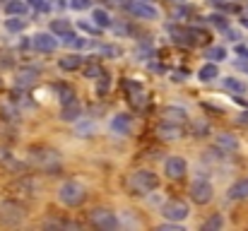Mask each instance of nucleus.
I'll return each mask as SVG.
<instances>
[{
	"instance_id": "nucleus-1",
	"label": "nucleus",
	"mask_w": 248,
	"mask_h": 231,
	"mask_svg": "<svg viewBox=\"0 0 248 231\" xmlns=\"http://www.w3.org/2000/svg\"><path fill=\"white\" fill-rule=\"evenodd\" d=\"M29 164L36 171L48 173V176L61 173V154L56 150H51V147H39V145L29 147Z\"/></svg>"
},
{
	"instance_id": "nucleus-2",
	"label": "nucleus",
	"mask_w": 248,
	"mask_h": 231,
	"mask_svg": "<svg viewBox=\"0 0 248 231\" xmlns=\"http://www.w3.org/2000/svg\"><path fill=\"white\" fill-rule=\"evenodd\" d=\"M24 217H27L24 202H19V200H15V198L0 202V224H2V227H17Z\"/></svg>"
},
{
	"instance_id": "nucleus-3",
	"label": "nucleus",
	"mask_w": 248,
	"mask_h": 231,
	"mask_svg": "<svg viewBox=\"0 0 248 231\" xmlns=\"http://www.w3.org/2000/svg\"><path fill=\"white\" fill-rule=\"evenodd\" d=\"M58 200L63 205H68V207H80V205H84V200H87V190H84L82 183L68 181V183H63L58 188Z\"/></svg>"
},
{
	"instance_id": "nucleus-4",
	"label": "nucleus",
	"mask_w": 248,
	"mask_h": 231,
	"mask_svg": "<svg viewBox=\"0 0 248 231\" xmlns=\"http://www.w3.org/2000/svg\"><path fill=\"white\" fill-rule=\"evenodd\" d=\"M130 181H133L135 195H145V193H152V190H157V188H159V176H157L155 171H147V169L135 171Z\"/></svg>"
},
{
	"instance_id": "nucleus-5",
	"label": "nucleus",
	"mask_w": 248,
	"mask_h": 231,
	"mask_svg": "<svg viewBox=\"0 0 248 231\" xmlns=\"http://www.w3.org/2000/svg\"><path fill=\"white\" fill-rule=\"evenodd\" d=\"M89 224L99 231H116L118 229V217H116L111 210L96 207V210L89 212Z\"/></svg>"
},
{
	"instance_id": "nucleus-6",
	"label": "nucleus",
	"mask_w": 248,
	"mask_h": 231,
	"mask_svg": "<svg viewBox=\"0 0 248 231\" xmlns=\"http://www.w3.org/2000/svg\"><path fill=\"white\" fill-rule=\"evenodd\" d=\"M123 10L138 19H157L159 17V10L155 5H150L147 0H123Z\"/></svg>"
},
{
	"instance_id": "nucleus-7",
	"label": "nucleus",
	"mask_w": 248,
	"mask_h": 231,
	"mask_svg": "<svg viewBox=\"0 0 248 231\" xmlns=\"http://www.w3.org/2000/svg\"><path fill=\"white\" fill-rule=\"evenodd\" d=\"M162 217L166 222H183L188 217V205L183 200H166L162 205Z\"/></svg>"
},
{
	"instance_id": "nucleus-8",
	"label": "nucleus",
	"mask_w": 248,
	"mask_h": 231,
	"mask_svg": "<svg viewBox=\"0 0 248 231\" xmlns=\"http://www.w3.org/2000/svg\"><path fill=\"white\" fill-rule=\"evenodd\" d=\"M190 200L195 205H207L212 200V183L205 181V178H198L193 185H190Z\"/></svg>"
},
{
	"instance_id": "nucleus-9",
	"label": "nucleus",
	"mask_w": 248,
	"mask_h": 231,
	"mask_svg": "<svg viewBox=\"0 0 248 231\" xmlns=\"http://www.w3.org/2000/svg\"><path fill=\"white\" fill-rule=\"evenodd\" d=\"M164 173L171 181H181L186 173H188V164L183 156H169L164 161Z\"/></svg>"
},
{
	"instance_id": "nucleus-10",
	"label": "nucleus",
	"mask_w": 248,
	"mask_h": 231,
	"mask_svg": "<svg viewBox=\"0 0 248 231\" xmlns=\"http://www.w3.org/2000/svg\"><path fill=\"white\" fill-rule=\"evenodd\" d=\"M157 135L162 140H178L183 138V123H173V121H159L157 123Z\"/></svg>"
},
{
	"instance_id": "nucleus-11",
	"label": "nucleus",
	"mask_w": 248,
	"mask_h": 231,
	"mask_svg": "<svg viewBox=\"0 0 248 231\" xmlns=\"http://www.w3.org/2000/svg\"><path fill=\"white\" fill-rule=\"evenodd\" d=\"M31 46H34L39 53H53V51L58 48V39H56L53 34H46V31H41V34L31 36Z\"/></svg>"
},
{
	"instance_id": "nucleus-12",
	"label": "nucleus",
	"mask_w": 248,
	"mask_h": 231,
	"mask_svg": "<svg viewBox=\"0 0 248 231\" xmlns=\"http://www.w3.org/2000/svg\"><path fill=\"white\" fill-rule=\"evenodd\" d=\"M36 183L31 181V178H19V181H15L12 185H7V193H12V195H24V198H34L36 195Z\"/></svg>"
},
{
	"instance_id": "nucleus-13",
	"label": "nucleus",
	"mask_w": 248,
	"mask_h": 231,
	"mask_svg": "<svg viewBox=\"0 0 248 231\" xmlns=\"http://www.w3.org/2000/svg\"><path fill=\"white\" fill-rule=\"evenodd\" d=\"M111 130L118 133V135H130V130H133V118H130L128 113H118V116H113V121H111Z\"/></svg>"
},
{
	"instance_id": "nucleus-14",
	"label": "nucleus",
	"mask_w": 248,
	"mask_h": 231,
	"mask_svg": "<svg viewBox=\"0 0 248 231\" xmlns=\"http://www.w3.org/2000/svg\"><path fill=\"white\" fill-rule=\"evenodd\" d=\"M80 116H82V106H80L78 99L70 101V104H63V108H61V121L73 123V121H80Z\"/></svg>"
},
{
	"instance_id": "nucleus-15",
	"label": "nucleus",
	"mask_w": 248,
	"mask_h": 231,
	"mask_svg": "<svg viewBox=\"0 0 248 231\" xmlns=\"http://www.w3.org/2000/svg\"><path fill=\"white\" fill-rule=\"evenodd\" d=\"M84 63V56L80 53H73V56H65V58H58V68L61 70H65V73H73V70H80Z\"/></svg>"
},
{
	"instance_id": "nucleus-16",
	"label": "nucleus",
	"mask_w": 248,
	"mask_h": 231,
	"mask_svg": "<svg viewBox=\"0 0 248 231\" xmlns=\"http://www.w3.org/2000/svg\"><path fill=\"white\" fill-rule=\"evenodd\" d=\"M162 118L164 121H173V123H186L188 121V113L183 106H166L162 111Z\"/></svg>"
},
{
	"instance_id": "nucleus-17",
	"label": "nucleus",
	"mask_w": 248,
	"mask_h": 231,
	"mask_svg": "<svg viewBox=\"0 0 248 231\" xmlns=\"http://www.w3.org/2000/svg\"><path fill=\"white\" fill-rule=\"evenodd\" d=\"M227 198H229V200H246V198H248V178L236 181V183L229 188Z\"/></svg>"
},
{
	"instance_id": "nucleus-18",
	"label": "nucleus",
	"mask_w": 248,
	"mask_h": 231,
	"mask_svg": "<svg viewBox=\"0 0 248 231\" xmlns=\"http://www.w3.org/2000/svg\"><path fill=\"white\" fill-rule=\"evenodd\" d=\"M92 19H94V24H96L99 29H111V27H113V22H111V17H108V12H106L104 7H96V10L92 12Z\"/></svg>"
},
{
	"instance_id": "nucleus-19",
	"label": "nucleus",
	"mask_w": 248,
	"mask_h": 231,
	"mask_svg": "<svg viewBox=\"0 0 248 231\" xmlns=\"http://www.w3.org/2000/svg\"><path fill=\"white\" fill-rule=\"evenodd\" d=\"M53 89L58 92V99H61V104H70V101H75V89H73L70 84H65V82H58V84H53Z\"/></svg>"
},
{
	"instance_id": "nucleus-20",
	"label": "nucleus",
	"mask_w": 248,
	"mask_h": 231,
	"mask_svg": "<svg viewBox=\"0 0 248 231\" xmlns=\"http://www.w3.org/2000/svg\"><path fill=\"white\" fill-rule=\"evenodd\" d=\"M82 75L87 77V79H96V77H104L106 73H104V68L99 65V61H89V63L82 65Z\"/></svg>"
},
{
	"instance_id": "nucleus-21",
	"label": "nucleus",
	"mask_w": 248,
	"mask_h": 231,
	"mask_svg": "<svg viewBox=\"0 0 248 231\" xmlns=\"http://www.w3.org/2000/svg\"><path fill=\"white\" fill-rule=\"evenodd\" d=\"M217 147H219V150H224V152H234V150L239 147V142H236V138H234V135L222 133V135H217Z\"/></svg>"
},
{
	"instance_id": "nucleus-22",
	"label": "nucleus",
	"mask_w": 248,
	"mask_h": 231,
	"mask_svg": "<svg viewBox=\"0 0 248 231\" xmlns=\"http://www.w3.org/2000/svg\"><path fill=\"white\" fill-rule=\"evenodd\" d=\"M198 77H200L202 82H212L215 77H219V70H217V63H212V61H210V63H205V65H202V68L198 70Z\"/></svg>"
},
{
	"instance_id": "nucleus-23",
	"label": "nucleus",
	"mask_w": 248,
	"mask_h": 231,
	"mask_svg": "<svg viewBox=\"0 0 248 231\" xmlns=\"http://www.w3.org/2000/svg\"><path fill=\"white\" fill-rule=\"evenodd\" d=\"M27 2H22V0H10V2H5V12L7 15H17V17H24L27 15Z\"/></svg>"
},
{
	"instance_id": "nucleus-24",
	"label": "nucleus",
	"mask_w": 248,
	"mask_h": 231,
	"mask_svg": "<svg viewBox=\"0 0 248 231\" xmlns=\"http://www.w3.org/2000/svg\"><path fill=\"white\" fill-rule=\"evenodd\" d=\"M36 75H39V70L36 68H31V70H22L19 73V77H17V87H31L34 82H36Z\"/></svg>"
},
{
	"instance_id": "nucleus-25",
	"label": "nucleus",
	"mask_w": 248,
	"mask_h": 231,
	"mask_svg": "<svg viewBox=\"0 0 248 231\" xmlns=\"http://www.w3.org/2000/svg\"><path fill=\"white\" fill-rule=\"evenodd\" d=\"M24 27H27V22H24L22 17H17V15H10V19H5V29L12 31V34L24 31Z\"/></svg>"
},
{
	"instance_id": "nucleus-26",
	"label": "nucleus",
	"mask_w": 248,
	"mask_h": 231,
	"mask_svg": "<svg viewBox=\"0 0 248 231\" xmlns=\"http://www.w3.org/2000/svg\"><path fill=\"white\" fill-rule=\"evenodd\" d=\"M61 39H63V44L70 46V48H84V46H87V39L78 36V34H73V31H68V34L61 36Z\"/></svg>"
},
{
	"instance_id": "nucleus-27",
	"label": "nucleus",
	"mask_w": 248,
	"mask_h": 231,
	"mask_svg": "<svg viewBox=\"0 0 248 231\" xmlns=\"http://www.w3.org/2000/svg\"><path fill=\"white\" fill-rule=\"evenodd\" d=\"M51 31L58 34V36H65V34L73 31V29H70V22H68V19H53V22H51Z\"/></svg>"
},
{
	"instance_id": "nucleus-28",
	"label": "nucleus",
	"mask_w": 248,
	"mask_h": 231,
	"mask_svg": "<svg viewBox=\"0 0 248 231\" xmlns=\"http://www.w3.org/2000/svg\"><path fill=\"white\" fill-rule=\"evenodd\" d=\"M205 58H210L212 63H219V61H224V58H227V51H224L222 46H212V48H207Z\"/></svg>"
},
{
	"instance_id": "nucleus-29",
	"label": "nucleus",
	"mask_w": 248,
	"mask_h": 231,
	"mask_svg": "<svg viewBox=\"0 0 248 231\" xmlns=\"http://www.w3.org/2000/svg\"><path fill=\"white\" fill-rule=\"evenodd\" d=\"M224 87H227L229 92H239V94L246 92V82H241V79H236V77H227V79H224Z\"/></svg>"
},
{
	"instance_id": "nucleus-30",
	"label": "nucleus",
	"mask_w": 248,
	"mask_h": 231,
	"mask_svg": "<svg viewBox=\"0 0 248 231\" xmlns=\"http://www.w3.org/2000/svg\"><path fill=\"white\" fill-rule=\"evenodd\" d=\"M207 22H210L212 27L222 29V31H227V29H229V22H227V17H224V15H210V17H207Z\"/></svg>"
},
{
	"instance_id": "nucleus-31",
	"label": "nucleus",
	"mask_w": 248,
	"mask_h": 231,
	"mask_svg": "<svg viewBox=\"0 0 248 231\" xmlns=\"http://www.w3.org/2000/svg\"><path fill=\"white\" fill-rule=\"evenodd\" d=\"M212 229H222V217H219V215H212V217L202 224V231H212Z\"/></svg>"
},
{
	"instance_id": "nucleus-32",
	"label": "nucleus",
	"mask_w": 248,
	"mask_h": 231,
	"mask_svg": "<svg viewBox=\"0 0 248 231\" xmlns=\"http://www.w3.org/2000/svg\"><path fill=\"white\" fill-rule=\"evenodd\" d=\"M27 5L34 7V10H39V12H48L51 10V2L48 0H27Z\"/></svg>"
},
{
	"instance_id": "nucleus-33",
	"label": "nucleus",
	"mask_w": 248,
	"mask_h": 231,
	"mask_svg": "<svg viewBox=\"0 0 248 231\" xmlns=\"http://www.w3.org/2000/svg\"><path fill=\"white\" fill-rule=\"evenodd\" d=\"M101 53L108 56V58H118L123 51H121V46H101Z\"/></svg>"
},
{
	"instance_id": "nucleus-34",
	"label": "nucleus",
	"mask_w": 248,
	"mask_h": 231,
	"mask_svg": "<svg viewBox=\"0 0 248 231\" xmlns=\"http://www.w3.org/2000/svg\"><path fill=\"white\" fill-rule=\"evenodd\" d=\"M70 7L78 10V12H82V10H89V7H92V0H70Z\"/></svg>"
},
{
	"instance_id": "nucleus-35",
	"label": "nucleus",
	"mask_w": 248,
	"mask_h": 231,
	"mask_svg": "<svg viewBox=\"0 0 248 231\" xmlns=\"http://www.w3.org/2000/svg\"><path fill=\"white\" fill-rule=\"evenodd\" d=\"M157 231H183L181 222H169V224H159Z\"/></svg>"
},
{
	"instance_id": "nucleus-36",
	"label": "nucleus",
	"mask_w": 248,
	"mask_h": 231,
	"mask_svg": "<svg viewBox=\"0 0 248 231\" xmlns=\"http://www.w3.org/2000/svg\"><path fill=\"white\" fill-rule=\"evenodd\" d=\"M78 135H82V138H89V135H92V123L78 125Z\"/></svg>"
},
{
	"instance_id": "nucleus-37",
	"label": "nucleus",
	"mask_w": 248,
	"mask_h": 231,
	"mask_svg": "<svg viewBox=\"0 0 248 231\" xmlns=\"http://www.w3.org/2000/svg\"><path fill=\"white\" fill-rule=\"evenodd\" d=\"M82 31H87V34H99V27H92V24H87V22H80L78 24Z\"/></svg>"
},
{
	"instance_id": "nucleus-38",
	"label": "nucleus",
	"mask_w": 248,
	"mask_h": 231,
	"mask_svg": "<svg viewBox=\"0 0 248 231\" xmlns=\"http://www.w3.org/2000/svg\"><path fill=\"white\" fill-rule=\"evenodd\" d=\"M236 53H239V56H244V58H248V48L246 46H236Z\"/></svg>"
},
{
	"instance_id": "nucleus-39",
	"label": "nucleus",
	"mask_w": 248,
	"mask_h": 231,
	"mask_svg": "<svg viewBox=\"0 0 248 231\" xmlns=\"http://www.w3.org/2000/svg\"><path fill=\"white\" fill-rule=\"evenodd\" d=\"M227 34H229V39H232V41H236V39H239V31H232V29H227Z\"/></svg>"
},
{
	"instance_id": "nucleus-40",
	"label": "nucleus",
	"mask_w": 248,
	"mask_h": 231,
	"mask_svg": "<svg viewBox=\"0 0 248 231\" xmlns=\"http://www.w3.org/2000/svg\"><path fill=\"white\" fill-rule=\"evenodd\" d=\"M210 2H212V5H219V2H224V0H210Z\"/></svg>"
},
{
	"instance_id": "nucleus-41",
	"label": "nucleus",
	"mask_w": 248,
	"mask_h": 231,
	"mask_svg": "<svg viewBox=\"0 0 248 231\" xmlns=\"http://www.w3.org/2000/svg\"><path fill=\"white\" fill-rule=\"evenodd\" d=\"M241 24H246V27H248V17H244V19H241Z\"/></svg>"
},
{
	"instance_id": "nucleus-42",
	"label": "nucleus",
	"mask_w": 248,
	"mask_h": 231,
	"mask_svg": "<svg viewBox=\"0 0 248 231\" xmlns=\"http://www.w3.org/2000/svg\"><path fill=\"white\" fill-rule=\"evenodd\" d=\"M0 2H10V0H0Z\"/></svg>"
},
{
	"instance_id": "nucleus-43",
	"label": "nucleus",
	"mask_w": 248,
	"mask_h": 231,
	"mask_svg": "<svg viewBox=\"0 0 248 231\" xmlns=\"http://www.w3.org/2000/svg\"><path fill=\"white\" fill-rule=\"evenodd\" d=\"M176 2H183V0H176Z\"/></svg>"
}]
</instances>
